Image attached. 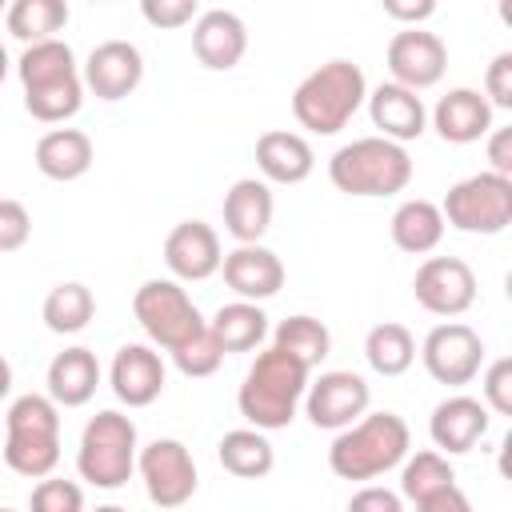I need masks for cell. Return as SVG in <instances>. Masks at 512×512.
<instances>
[{
  "label": "cell",
  "mask_w": 512,
  "mask_h": 512,
  "mask_svg": "<svg viewBox=\"0 0 512 512\" xmlns=\"http://www.w3.org/2000/svg\"><path fill=\"white\" fill-rule=\"evenodd\" d=\"M304 392H308V368L280 348H264L244 372L236 408L256 432H276L292 424Z\"/></svg>",
  "instance_id": "obj_1"
},
{
  "label": "cell",
  "mask_w": 512,
  "mask_h": 512,
  "mask_svg": "<svg viewBox=\"0 0 512 512\" xmlns=\"http://www.w3.org/2000/svg\"><path fill=\"white\" fill-rule=\"evenodd\" d=\"M408 444L412 432L396 412H364L356 424L336 432L328 448V468L340 480H376L404 464Z\"/></svg>",
  "instance_id": "obj_2"
},
{
  "label": "cell",
  "mask_w": 512,
  "mask_h": 512,
  "mask_svg": "<svg viewBox=\"0 0 512 512\" xmlns=\"http://www.w3.org/2000/svg\"><path fill=\"white\" fill-rule=\"evenodd\" d=\"M368 100V80L352 60H328L312 68L292 92V116L316 136H336Z\"/></svg>",
  "instance_id": "obj_3"
},
{
  "label": "cell",
  "mask_w": 512,
  "mask_h": 512,
  "mask_svg": "<svg viewBox=\"0 0 512 512\" xmlns=\"http://www.w3.org/2000/svg\"><path fill=\"white\" fill-rule=\"evenodd\" d=\"M4 464L28 480H44L60 464V408L48 396L24 392L8 404Z\"/></svg>",
  "instance_id": "obj_4"
},
{
  "label": "cell",
  "mask_w": 512,
  "mask_h": 512,
  "mask_svg": "<svg viewBox=\"0 0 512 512\" xmlns=\"http://www.w3.org/2000/svg\"><path fill=\"white\" fill-rule=\"evenodd\" d=\"M328 180L344 196H396L412 180V156L384 136H360L332 152Z\"/></svg>",
  "instance_id": "obj_5"
},
{
  "label": "cell",
  "mask_w": 512,
  "mask_h": 512,
  "mask_svg": "<svg viewBox=\"0 0 512 512\" xmlns=\"http://www.w3.org/2000/svg\"><path fill=\"white\" fill-rule=\"evenodd\" d=\"M136 452L140 448H136L132 416H124L116 408H104L80 432L76 472H80V480H88L96 488H120L136 472Z\"/></svg>",
  "instance_id": "obj_6"
},
{
  "label": "cell",
  "mask_w": 512,
  "mask_h": 512,
  "mask_svg": "<svg viewBox=\"0 0 512 512\" xmlns=\"http://www.w3.org/2000/svg\"><path fill=\"white\" fill-rule=\"evenodd\" d=\"M132 316L144 328V336L164 352H176L180 344H188L208 328V320L180 288V280H144L132 296Z\"/></svg>",
  "instance_id": "obj_7"
},
{
  "label": "cell",
  "mask_w": 512,
  "mask_h": 512,
  "mask_svg": "<svg viewBox=\"0 0 512 512\" xmlns=\"http://www.w3.org/2000/svg\"><path fill=\"white\" fill-rule=\"evenodd\" d=\"M444 224L472 232V236H496L512 224V180L496 172H476L464 176L448 188L440 204Z\"/></svg>",
  "instance_id": "obj_8"
},
{
  "label": "cell",
  "mask_w": 512,
  "mask_h": 512,
  "mask_svg": "<svg viewBox=\"0 0 512 512\" xmlns=\"http://www.w3.org/2000/svg\"><path fill=\"white\" fill-rule=\"evenodd\" d=\"M136 472H140L144 492L156 508H180L196 496V460L172 436H160V440L144 444L136 452Z\"/></svg>",
  "instance_id": "obj_9"
},
{
  "label": "cell",
  "mask_w": 512,
  "mask_h": 512,
  "mask_svg": "<svg viewBox=\"0 0 512 512\" xmlns=\"http://www.w3.org/2000/svg\"><path fill=\"white\" fill-rule=\"evenodd\" d=\"M420 360H424V368L436 384L464 388V384L476 380V372L484 364V340H480L476 328H468L460 320H448V324H436L424 336Z\"/></svg>",
  "instance_id": "obj_10"
},
{
  "label": "cell",
  "mask_w": 512,
  "mask_h": 512,
  "mask_svg": "<svg viewBox=\"0 0 512 512\" xmlns=\"http://www.w3.org/2000/svg\"><path fill=\"white\" fill-rule=\"evenodd\" d=\"M368 400H372V388H368V380L360 372L332 368V372H320V380L308 384L304 412H308V420L316 428L340 432V428L356 424L368 412Z\"/></svg>",
  "instance_id": "obj_11"
},
{
  "label": "cell",
  "mask_w": 512,
  "mask_h": 512,
  "mask_svg": "<svg viewBox=\"0 0 512 512\" xmlns=\"http://www.w3.org/2000/svg\"><path fill=\"white\" fill-rule=\"evenodd\" d=\"M412 296L432 316H464L476 304V276L460 256H428L412 276Z\"/></svg>",
  "instance_id": "obj_12"
},
{
  "label": "cell",
  "mask_w": 512,
  "mask_h": 512,
  "mask_svg": "<svg viewBox=\"0 0 512 512\" xmlns=\"http://www.w3.org/2000/svg\"><path fill=\"white\" fill-rule=\"evenodd\" d=\"M388 72H392V84L408 88V92H424L432 84H440L444 68H448V48L436 32H424V28H400L392 40H388Z\"/></svg>",
  "instance_id": "obj_13"
},
{
  "label": "cell",
  "mask_w": 512,
  "mask_h": 512,
  "mask_svg": "<svg viewBox=\"0 0 512 512\" xmlns=\"http://www.w3.org/2000/svg\"><path fill=\"white\" fill-rule=\"evenodd\" d=\"M84 88L100 100H124L140 88L144 80V56L136 44L128 40H104L88 52L84 60V72H80Z\"/></svg>",
  "instance_id": "obj_14"
},
{
  "label": "cell",
  "mask_w": 512,
  "mask_h": 512,
  "mask_svg": "<svg viewBox=\"0 0 512 512\" xmlns=\"http://www.w3.org/2000/svg\"><path fill=\"white\" fill-rule=\"evenodd\" d=\"M220 272H224V284L248 300V304H260V300H272L280 288H284V264L272 248L264 244H236L232 252H224L220 260Z\"/></svg>",
  "instance_id": "obj_15"
},
{
  "label": "cell",
  "mask_w": 512,
  "mask_h": 512,
  "mask_svg": "<svg viewBox=\"0 0 512 512\" xmlns=\"http://www.w3.org/2000/svg\"><path fill=\"white\" fill-rule=\"evenodd\" d=\"M220 236L204 220H180L164 240V264L176 280H208L220 272Z\"/></svg>",
  "instance_id": "obj_16"
},
{
  "label": "cell",
  "mask_w": 512,
  "mask_h": 512,
  "mask_svg": "<svg viewBox=\"0 0 512 512\" xmlns=\"http://www.w3.org/2000/svg\"><path fill=\"white\" fill-rule=\"evenodd\" d=\"M108 384H112V392H116L120 404L148 408L164 392V360H160V352L152 344H124L112 356Z\"/></svg>",
  "instance_id": "obj_17"
},
{
  "label": "cell",
  "mask_w": 512,
  "mask_h": 512,
  "mask_svg": "<svg viewBox=\"0 0 512 512\" xmlns=\"http://www.w3.org/2000/svg\"><path fill=\"white\" fill-rule=\"evenodd\" d=\"M192 52L212 72L236 68L244 60V52H248V28H244V20L236 12H228V8L200 12L196 24H192Z\"/></svg>",
  "instance_id": "obj_18"
},
{
  "label": "cell",
  "mask_w": 512,
  "mask_h": 512,
  "mask_svg": "<svg viewBox=\"0 0 512 512\" xmlns=\"http://www.w3.org/2000/svg\"><path fill=\"white\" fill-rule=\"evenodd\" d=\"M488 408L476 400V396H448L432 408L428 416V436L440 452L448 456H460V452H472L476 440H484L488 432Z\"/></svg>",
  "instance_id": "obj_19"
},
{
  "label": "cell",
  "mask_w": 512,
  "mask_h": 512,
  "mask_svg": "<svg viewBox=\"0 0 512 512\" xmlns=\"http://www.w3.org/2000/svg\"><path fill=\"white\" fill-rule=\"evenodd\" d=\"M432 128L448 144H472L492 132V104L476 88H448L432 108Z\"/></svg>",
  "instance_id": "obj_20"
},
{
  "label": "cell",
  "mask_w": 512,
  "mask_h": 512,
  "mask_svg": "<svg viewBox=\"0 0 512 512\" xmlns=\"http://www.w3.org/2000/svg\"><path fill=\"white\" fill-rule=\"evenodd\" d=\"M224 228L236 244H260V236L272 228V188L256 176L236 180L224 192Z\"/></svg>",
  "instance_id": "obj_21"
},
{
  "label": "cell",
  "mask_w": 512,
  "mask_h": 512,
  "mask_svg": "<svg viewBox=\"0 0 512 512\" xmlns=\"http://www.w3.org/2000/svg\"><path fill=\"white\" fill-rule=\"evenodd\" d=\"M48 400L56 408H80L96 396V384H100V364H96V352L84 348V344H72L64 352L52 356L48 364Z\"/></svg>",
  "instance_id": "obj_22"
},
{
  "label": "cell",
  "mask_w": 512,
  "mask_h": 512,
  "mask_svg": "<svg viewBox=\"0 0 512 512\" xmlns=\"http://www.w3.org/2000/svg\"><path fill=\"white\" fill-rule=\"evenodd\" d=\"M368 116L372 124L380 128L384 140L392 144H404V140H416L428 124V112H424V100L400 84H380L368 92Z\"/></svg>",
  "instance_id": "obj_23"
},
{
  "label": "cell",
  "mask_w": 512,
  "mask_h": 512,
  "mask_svg": "<svg viewBox=\"0 0 512 512\" xmlns=\"http://www.w3.org/2000/svg\"><path fill=\"white\" fill-rule=\"evenodd\" d=\"M312 144L300 132H284L272 128L256 140V168L264 176V184H300L312 176Z\"/></svg>",
  "instance_id": "obj_24"
},
{
  "label": "cell",
  "mask_w": 512,
  "mask_h": 512,
  "mask_svg": "<svg viewBox=\"0 0 512 512\" xmlns=\"http://www.w3.org/2000/svg\"><path fill=\"white\" fill-rule=\"evenodd\" d=\"M32 156H36L40 176L68 184V180H80L92 168V140L80 128H52L36 140Z\"/></svg>",
  "instance_id": "obj_25"
},
{
  "label": "cell",
  "mask_w": 512,
  "mask_h": 512,
  "mask_svg": "<svg viewBox=\"0 0 512 512\" xmlns=\"http://www.w3.org/2000/svg\"><path fill=\"white\" fill-rule=\"evenodd\" d=\"M392 244L408 256H424L432 252L440 240H444V216H440V204L432 200H404L396 212H392Z\"/></svg>",
  "instance_id": "obj_26"
},
{
  "label": "cell",
  "mask_w": 512,
  "mask_h": 512,
  "mask_svg": "<svg viewBox=\"0 0 512 512\" xmlns=\"http://www.w3.org/2000/svg\"><path fill=\"white\" fill-rule=\"evenodd\" d=\"M208 332L216 336L220 352H252L268 336V316H264L260 304L232 300V304H220L216 308V316L208 320Z\"/></svg>",
  "instance_id": "obj_27"
},
{
  "label": "cell",
  "mask_w": 512,
  "mask_h": 512,
  "mask_svg": "<svg viewBox=\"0 0 512 512\" xmlns=\"http://www.w3.org/2000/svg\"><path fill=\"white\" fill-rule=\"evenodd\" d=\"M216 456H220L224 472H232L240 480H260L276 464V452H272L268 436L256 432V428H232V432H224L220 444H216Z\"/></svg>",
  "instance_id": "obj_28"
},
{
  "label": "cell",
  "mask_w": 512,
  "mask_h": 512,
  "mask_svg": "<svg viewBox=\"0 0 512 512\" xmlns=\"http://www.w3.org/2000/svg\"><path fill=\"white\" fill-rule=\"evenodd\" d=\"M40 316H44L48 332H56V336L84 332L88 320L96 316V296H92L88 284H80V280H64V284H56V288L44 296Z\"/></svg>",
  "instance_id": "obj_29"
},
{
  "label": "cell",
  "mask_w": 512,
  "mask_h": 512,
  "mask_svg": "<svg viewBox=\"0 0 512 512\" xmlns=\"http://www.w3.org/2000/svg\"><path fill=\"white\" fill-rule=\"evenodd\" d=\"M4 24L24 48L40 40H56V32L68 24V4L64 0H12L4 12Z\"/></svg>",
  "instance_id": "obj_30"
},
{
  "label": "cell",
  "mask_w": 512,
  "mask_h": 512,
  "mask_svg": "<svg viewBox=\"0 0 512 512\" xmlns=\"http://www.w3.org/2000/svg\"><path fill=\"white\" fill-rule=\"evenodd\" d=\"M364 360L376 376H404L416 360V340L404 324L384 320L364 336Z\"/></svg>",
  "instance_id": "obj_31"
},
{
  "label": "cell",
  "mask_w": 512,
  "mask_h": 512,
  "mask_svg": "<svg viewBox=\"0 0 512 512\" xmlns=\"http://www.w3.org/2000/svg\"><path fill=\"white\" fill-rule=\"evenodd\" d=\"M272 348H280V352H288L292 360H300L308 372L332 352V332L324 328V320H316V316H288V320H280L276 324V332H272Z\"/></svg>",
  "instance_id": "obj_32"
},
{
  "label": "cell",
  "mask_w": 512,
  "mask_h": 512,
  "mask_svg": "<svg viewBox=\"0 0 512 512\" xmlns=\"http://www.w3.org/2000/svg\"><path fill=\"white\" fill-rule=\"evenodd\" d=\"M16 72H20V84L24 88H40V84H52V80H64V76H80L76 72V56L64 40H40V44H28L16 60Z\"/></svg>",
  "instance_id": "obj_33"
},
{
  "label": "cell",
  "mask_w": 512,
  "mask_h": 512,
  "mask_svg": "<svg viewBox=\"0 0 512 512\" xmlns=\"http://www.w3.org/2000/svg\"><path fill=\"white\" fill-rule=\"evenodd\" d=\"M452 484H456V472H452L444 452L424 448L416 456H404V472H400V496L404 500L420 504V500H428V496H436V492H444Z\"/></svg>",
  "instance_id": "obj_34"
},
{
  "label": "cell",
  "mask_w": 512,
  "mask_h": 512,
  "mask_svg": "<svg viewBox=\"0 0 512 512\" xmlns=\"http://www.w3.org/2000/svg\"><path fill=\"white\" fill-rule=\"evenodd\" d=\"M80 104H84V80L80 76H64V80H52V84H40V88H24V108L40 124H60V120L76 116Z\"/></svg>",
  "instance_id": "obj_35"
},
{
  "label": "cell",
  "mask_w": 512,
  "mask_h": 512,
  "mask_svg": "<svg viewBox=\"0 0 512 512\" xmlns=\"http://www.w3.org/2000/svg\"><path fill=\"white\" fill-rule=\"evenodd\" d=\"M28 512H84V488L76 480L44 476L28 496Z\"/></svg>",
  "instance_id": "obj_36"
},
{
  "label": "cell",
  "mask_w": 512,
  "mask_h": 512,
  "mask_svg": "<svg viewBox=\"0 0 512 512\" xmlns=\"http://www.w3.org/2000/svg\"><path fill=\"white\" fill-rule=\"evenodd\" d=\"M220 360H224V352H220V344H216V336H212L208 328L172 352V364H176L184 376H192V380L212 376V372L220 368Z\"/></svg>",
  "instance_id": "obj_37"
},
{
  "label": "cell",
  "mask_w": 512,
  "mask_h": 512,
  "mask_svg": "<svg viewBox=\"0 0 512 512\" xmlns=\"http://www.w3.org/2000/svg\"><path fill=\"white\" fill-rule=\"evenodd\" d=\"M480 392H484L480 404H484L488 412H496V416H512V356H500V360L488 364Z\"/></svg>",
  "instance_id": "obj_38"
},
{
  "label": "cell",
  "mask_w": 512,
  "mask_h": 512,
  "mask_svg": "<svg viewBox=\"0 0 512 512\" xmlns=\"http://www.w3.org/2000/svg\"><path fill=\"white\" fill-rule=\"evenodd\" d=\"M32 236V216L20 200H8L0 196V252H16L24 248Z\"/></svg>",
  "instance_id": "obj_39"
},
{
  "label": "cell",
  "mask_w": 512,
  "mask_h": 512,
  "mask_svg": "<svg viewBox=\"0 0 512 512\" xmlns=\"http://www.w3.org/2000/svg\"><path fill=\"white\" fill-rule=\"evenodd\" d=\"M140 16L152 28H184L200 16L196 0H140Z\"/></svg>",
  "instance_id": "obj_40"
},
{
  "label": "cell",
  "mask_w": 512,
  "mask_h": 512,
  "mask_svg": "<svg viewBox=\"0 0 512 512\" xmlns=\"http://www.w3.org/2000/svg\"><path fill=\"white\" fill-rule=\"evenodd\" d=\"M484 100L496 108H512V52H500L484 72Z\"/></svg>",
  "instance_id": "obj_41"
},
{
  "label": "cell",
  "mask_w": 512,
  "mask_h": 512,
  "mask_svg": "<svg viewBox=\"0 0 512 512\" xmlns=\"http://www.w3.org/2000/svg\"><path fill=\"white\" fill-rule=\"evenodd\" d=\"M348 512H404V500H400V492H392V488L364 484L360 492H352Z\"/></svg>",
  "instance_id": "obj_42"
},
{
  "label": "cell",
  "mask_w": 512,
  "mask_h": 512,
  "mask_svg": "<svg viewBox=\"0 0 512 512\" xmlns=\"http://www.w3.org/2000/svg\"><path fill=\"white\" fill-rule=\"evenodd\" d=\"M488 136H492V140H488V160H492L488 172L512 180V128H492Z\"/></svg>",
  "instance_id": "obj_43"
},
{
  "label": "cell",
  "mask_w": 512,
  "mask_h": 512,
  "mask_svg": "<svg viewBox=\"0 0 512 512\" xmlns=\"http://www.w3.org/2000/svg\"><path fill=\"white\" fill-rule=\"evenodd\" d=\"M416 512H476V508H472V500L452 484V488H444V492H436V496L420 500V504H416Z\"/></svg>",
  "instance_id": "obj_44"
},
{
  "label": "cell",
  "mask_w": 512,
  "mask_h": 512,
  "mask_svg": "<svg viewBox=\"0 0 512 512\" xmlns=\"http://www.w3.org/2000/svg\"><path fill=\"white\" fill-rule=\"evenodd\" d=\"M384 16H392V20H404L408 28H420V20L436 16V4H432V0H420V4H400V0H384Z\"/></svg>",
  "instance_id": "obj_45"
},
{
  "label": "cell",
  "mask_w": 512,
  "mask_h": 512,
  "mask_svg": "<svg viewBox=\"0 0 512 512\" xmlns=\"http://www.w3.org/2000/svg\"><path fill=\"white\" fill-rule=\"evenodd\" d=\"M8 392H12V364L0 356V400H4Z\"/></svg>",
  "instance_id": "obj_46"
},
{
  "label": "cell",
  "mask_w": 512,
  "mask_h": 512,
  "mask_svg": "<svg viewBox=\"0 0 512 512\" xmlns=\"http://www.w3.org/2000/svg\"><path fill=\"white\" fill-rule=\"evenodd\" d=\"M4 76H8V52H4V44H0V84H4Z\"/></svg>",
  "instance_id": "obj_47"
},
{
  "label": "cell",
  "mask_w": 512,
  "mask_h": 512,
  "mask_svg": "<svg viewBox=\"0 0 512 512\" xmlns=\"http://www.w3.org/2000/svg\"><path fill=\"white\" fill-rule=\"evenodd\" d=\"M96 512H128V508H120V504H100Z\"/></svg>",
  "instance_id": "obj_48"
},
{
  "label": "cell",
  "mask_w": 512,
  "mask_h": 512,
  "mask_svg": "<svg viewBox=\"0 0 512 512\" xmlns=\"http://www.w3.org/2000/svg\"><path fill=\"white\" fill-rule=\"evenodd\" d=\"M0 12H8V8H4V0H0Z\"/></svg>",
  "instance_id": "obj_49"
},
{
  "label": "cell",
  "mask_w": 512,
  "mask_h": 512,
  "mask_svg": "<svg viewBox=\"0 0 512 512\" xmlns=\"http://www.w3.org/2000/svg\"><path fill=\"white\" fill-rule=\"evenodd\" d=\"M0 512H12V508H0Z\"/></svg>",
  "instance_id": "obj_50"
}]
</instances>
